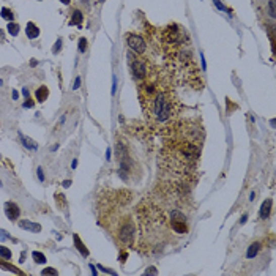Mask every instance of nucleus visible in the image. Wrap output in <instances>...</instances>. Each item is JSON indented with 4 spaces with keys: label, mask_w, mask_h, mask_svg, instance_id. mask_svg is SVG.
Segmentation results:
<instances>
[{
    "label": "nucleus",
    "mask_w": 276,
    "mask_h": 276,
    "mask_svg": "<svg viewBox=\"0 0 276 276\" xmlns=\"http://www.w3.org/2000/svg\"><path fill=\"white\" fill-rule=\"evenodd\" d=\"M33 260H35V262H38V264H44V262H46V257H44L41 253L35 251V253H33Z\"/></svg>",
    "instance_id": "obj_17"
},
{
    "label": "nucleus",
    "mask_w": 276,
    "mask_h": 276,
    "mask_svg": "<svg viewBox=\"0 0 276 276\" xmlns=\"http://www.w3.org/2000/svg\"><path fill=\"white\" fill-rule=\"evenodd\" d=\"M85 46H87V41H85V38H82V39H81V43H79V51L84 52V51H85Z\"/></svg>",
    "instance_id": "obj_19"
},
{
    "label": "nucleus",
    "mask_w": 276,
    "mask_h": 276,
    "mask_svg": "<svg viewBox=\"0 0 276 276\" xmlns=\"http://www.w3.org/2000/svg\"><path fill=\"white\" fill-rule=\"evenodd\" d=\"M7 215H8V218L11 221H15V219L19 218L21 212H19V208H18V205L15 202H8L7 204Z\"/></svg>",
    "instance_id": "obj_9"
},
{
    "label": "nucleus",
    "mask_w": 276,
    "mask_h": 276,
    "mask_svg": "<svg viewBox=\"0 0 276 276\" xmlns=\"http://www.w3.org/2000/svg\"><path fill=\"white\" fill-rule=\"evenodd\" d=\"M139 249L146 256L161 254L166 246L175 240V232L170 227L164 208L149 194L136 208Z\"/></svg>",
    "instance_id": "obj_4"
},
{
    "label": "nucleus",
    "mask_w": 276,
    "mask_h": 276,
    "mask_svg": "<svg viewBox=\"0 0 276 276\" xmlns=\"http://www.w3.org/2000/svg\"><path fill=\"white\" fill-rule=\"evenodd\" d=\"M48 95H49V88H48V87H44V85H41L39 88H36V91H35V97H36V100H38L39 103L46 101Z\"/></svg>",
    "instance_id": "obj_11"
},
{
    "label": "nucleus",
    "mask_w": 276,
    "mask_h": 276,
    "mask_svg": "<svg viewBox=\"0 0 276 276\" xmlns=\"http://www.w3.org/2000/svg\"><path fill=\"white\" fill-rule=\"evenodd\" d=\"M74 243H76V246H77L79 249H81L82 256H87V254H88V249L84 248V245L81 243V240H79V237H77V235H74Z\"/></svg>",
    "instance_id": "obj_15"
},
{
    "label": "nucleus",
    "mask_w": 276,
    "mask_h": 276,
    "mask_svg": "<svg viewBox=\"0 0 276 276\" xmlns=\"http://www.w3.org/2000/svg\"><path fill=\"white\" fill-rule=\"evenodd\" d=\"M2 11H4V15H2V16H4L5 19H10V22H11V21H13V11H10L8 8H4Z\"/></svg>",
    "instance_id": "obj_18"
},
{
    "label": "nucleus",
    "mask_w": 276,
    "mask_h": 276,
    "mask_svg": "<svg viewBox=\"0 0 276 276\" xmlns=\"http://www.w3.org/2000/svg\"><path fill=\"white\" fill-rule=\"evenodd\" d=\"M128 62H129V70L133 74V79L136 84L142 82L144 79H147L149 74L152 73L153 67L156 63H153L150 56H137L134 52H128Z\"/></svg>",
    "instance_id": "obj_6"
},
{
    "label": "nucleus",
    "mask_w": 276,
    "mask_h": 276,
    "mask_svg": "<svg viewBox=\"0 0 276 276\" xmlns=\"http://www.w3.org/2000/svg\"><path fill=\"white\" fill-rule=\"evenodd\" d=\"M8 32H10L11 35H15V36H16V35L19 33V25L15 24V22H10V24H8Z\"/></svg>",
    "instance_id": "obj_16"
},
{
    "label": "nucleus",
    "mask_w": 276,
    "mask_h": 276,
    "mask_svg": "<svg viewBox=\"0 0 276 276\" xmlns=\"http://www.w3.org/2000/svg\"><path fill=\"white\" fill-rule=\"evenodd\" d=\"M125 41H126L129 52H134L137 56H149L147 41L144 39L142 35H139L136 32H128V33H125Z\"/></svg>",
    "instance_id": "obj_8"
},
{
    "label": "nucleus",
    "mask_w": 276,
    "mask_h": 276,
    "mask_svg": "<svg viewBox=\"0 0 276 276\" xmlns=\"http://www.w3.org/2000/svg\"><path fill=\"white\" fill-rule=\"evenodd\" d=\"M271 212V199H267L260 207V218H268Z\"/></svg>",
    "instance_id": "obj_12"
},
{
    "label": "nucleus",
    "mask_w": 276,
    "mask_h": 276,
    "mask_svg": "<svg viewBox=\"0 0 276 276\" xmlns=\"http://www.w3.org/2000/svg\"><path fill=\"white\" fill-rule=\"evenodd\" d=\"M131 194L111 191L98 201V221L109 231L120 248H131L136 243L137 219L129 210Z\"/></svg>",
    "instance_id": "obj_5"
},
{
    "label": "nucleus",
    "mask_w": 276,
    "mask_h": 276,
    "mask_svg": "<svg viewBox=\"0 0 276 276\" xmlns=\"http://www.w3.org/2000/svg\"><path fill=\"white\" fill-rule=\"evenodd\" d=\"M43 274H57V271L52 268H46V270H43Z\"/></svg>",
    "instance_id": "obj_20"
},
{
    "label": "nucleus",
    "mask_w": 276,
    "mask_h": 276,
    "mask_svg": "<svg viewBox=\"0 0 276 276\" xmlns=\"http://www.w3.org/2000/svg\"><path fill=\"white\" fill-rule=\"evenodd\" d=\"M163 146L158 155V167L164 180L190 185L197 178L205 131L199 118H178L161 131Z\"/></svg>",
    "instance_id": "obj_1"
},
{
    "label": "nucleus",
    "mask_w": 276,
    "mask_h": 276,
    "mask_svg": "<svg viewBox=\"0 0 276 276\" xmlns=\"http://www.w3.org/2000/svg\"><path fill=\"white\" fill-rule=\"evenodd\" d=\"M256 8L262 24L268 30L276 27V0H256Z\"/></svg>",
    "instance_id": "obj_7"
},
{
    "label": "nucleus",
    "mask_w": 276,
    "mask_h": 276,
    "mask_svg": "<svg viewBox=\"0 0 276 276\" xmlns=\"http://www.w3.org/2000/svg\"><path fill=\"white\" fill-rule=\"evenodd\" d=\"M260 249H262V243H260V242H254L251 246L248 248L246 257H248V259H254V257L260 253Z\"/></svg>",
    "instance_id": "obj_10"
},
{
    "label": "nucleus",
    "mask_w": 276,
    "mask_h": 276,
    "mask_svg": "<svg viewBox=\"0 0 276 276\" xmlns=\"http://www.w3.org/2000/svg\"><path fill=\"white\" fill-rule=\"evenodd\" d=\"M175 79L166 67L155 65L147 79L137 84V97L147 125L153 131L166 129L181 114V101L175 91Z\"/></svg>",
    "instance_id": "obj_2"
},
{
    "label": "nucleus",
    "mask_w": 276,
    "mask_h": 276,
    "mask_svg": "<svg viewBox=\"0 0 276 276\" xmlns=\"http://www.w3.org/2000/svg\"><path fill=\"white\" fill-rule=\"evenodd\" d=\"M25 33H27V36H29L30 39H33V38H36V36L39 35V29L36 27V25H35L33 22H29V24H27V29H25Z\"/></svg>",
    "instance_id": "obj_13"
},
{
    "label": "nucleus",
    "mask_w": 276,
    "mask_h": 276,
    "mask_svg": "<svg viewBox=\"0 0 276 276\" xmlns=\"http://www.w3.org/2000/svg\"><path fill=\"white\" fill-rule=\"evenodd\" d=\"M60 2H63L65 5H68V4H70V0H60Z\"/></svg>",
    "instance_id": "obj_21"
},
{
    "label": "nucleus",
    "mask_w": 276,
    "mask_h": 276,
    "mask_svg": "<svg viewBox=\"0 0 276 276\" xmlns=\"http://www.w3.org/2000/svg\"><path fill=\"white\" fill-rule=\"evenodd\" d=\"M152 43L160 51L167 71L178 85L202 90V74L194 59L190 33L180 24L166 25L160 35L152 38Z\"/></svg>",
    "instance_id": "obj_3"
},
{
    "label": "nucleus",
    "mask_w": 276,
    "mask_h": 276,
    "mask_svg": "<svg viewBox=\"0 0 276 276\" xmlns=\"http://www.w3.org/2000/svg\"><path fill=\"white\" fill-rule=\"evenodd\" d=\"M82 21H84L82 13L79 11V10H74V11H73V15H71V24H73V25H81Z\"/></svg>",
    "instance_id": "obj_14"
}]
</instances>
